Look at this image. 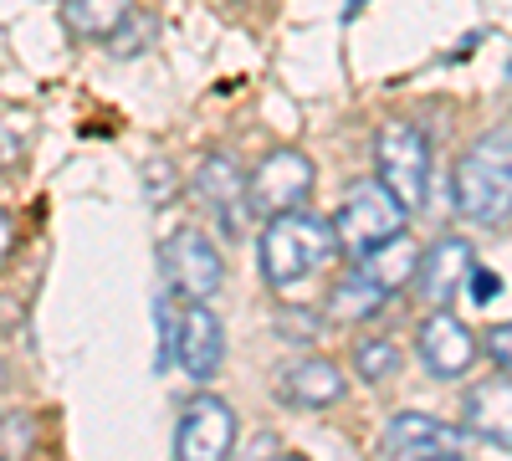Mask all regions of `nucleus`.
I'll use <instances>...</instances> for the list:
<instances>
[{
    "label": "nucleus",
    "instance_id": "2eb2a0df",
    "mask_svg": "<svg viewBox=\"0 0 512 461\" xmlns=\"http://www.w3.org/2000/svg\"><path fill=\"white\" fill-rule=\"evenodd\" d=\"M420 257H425V251H420V246H415V241L400 231V236H390V241H379L374 251H364L359 267L369 272V282L384 292V298H395L400 287H410V282H415Z\"/></svg>",
    "mask_w": 512,
    "mask_h": 461
},
{
    "label": "nucleus",
    "instance_id": "dca6fc26",
    "mask_svg": "<svg viewBox=\"0 0 512 461\" xmlns=\"http://www.w3.org/2000/svg\"><path fill=\"white\" fill-rule=\"evenodd\" d=\"M128 16H134V0H62V21L72 36H88V41H113Z\"/></svg>",
    "mask_w": 512,
    "mask_h": 461
},
{
    "label": "nucleus",
    "instance_id": "4be33fe9",
    "mask_svg": "<svg viewBox=\"0 0 512 461\" xmlns=\"http://www.w3.org/2000/svg\"><path fill=\"white\" fill-rule=\"evenodd\" d=\"M507 77H512V67H507Z\"/></svg>",
    "mask_w": 512,
    "mask_h": 461
},
{
    "label": "nucleus",
    "instance_id": "412c9836",
    "mask_svg": "<svg viewBox=\"0 0 512 461\" xmlns=\"http://www.w3.org/2000/svg\"><path fill=\"white\" fill-rule=\"evenodd\" d=\"M11 241H16V231H11V216L0 211V267H6V257H11Z\"/></svg>",
    "mask_w": 512,
    "mask_h": 461
},
{
    "label": "nucleus",
    "instance_id": "f03ea898",
    "mask_svg": "<svg viewBox=\"0 0 512 461\" xmlns=\"http://www.w3.org/2000/svg\"><path fill=\"white\" fill-rule=\"evenodd\" d=\"M456 211L477 226H507L512 221V129L482 134L456 164Z\"/></svg>",
    "mask_w": 512,
    "mask_h": 461
},
{
    "label": "nucleus",
    "instance_id": "9d476101",
    "mask_svg": "<svg viewBox=\"0 0 512 461\" xmlns=\"http://www.w3.org/2000/svg\"><path fill=\"white\" fill-rule=\"evenodd\" d=\"M221 354H226V333H221V318L210 313L205 303H190L180 313V328H175V359L190 380H210L221 369Z\"/></svg>",
    "mask_w": 512,
    "mask_h": 461
},
{
    "label": "nucleus",
    "instance_id": "9b49d317",
    "mask_svg": "<svg viewBox=\"0 0 512 461\" xmlns=\"http://www.w3.org/2000/svg\"><path fill=\"white\" fill-rule=\"evenodd\" d=\"M415 349H420V364L431 369L436 380H456V374H466L472 359H477V339L451 313H431V318H425Z\"/></svg>",
    "mask_w": 512,
    "mask_h": 461
},
{
    "label": "nucleus",
    "instance_id": "7ed1b4c3",
    "mask_svg": "<svg viewBox=\"0 0 512 461\" xmlns=\"http://www.w3.org/2000/svg\"><path fill=\"white\" fill-rule=\"evenodd\" d=\"M333 231H338V246H344L349 257H364V251H374L379 241L405 231V205L395 200V190L384 180H359L344 195V205H338Z\"/></svg>",
    "mask_w": 512,
    "mask_h": 461
},
{
    "label": "nucleus",
    "instance_id": "f3484780",
    "mask_svg": "<svg viewBox=\"0 0 512 461\" xmlns=\"http://www.w3.org/2000/svg\"><path fill=\"white\" fill-rule=\"evenodd\" d=\"M384 303H390V298H384V292L369 282V272L354 267V272H344V277L333 282V292H328V318H333V323H364V318L379 313Z\"/></svg>",
    "mask_w": 512,
    "mask_h": 461
},
{
    "label": "nucleus",
    "instance_id": "6e6552de",
    "mask_svg": "<svg viewBox=\"0 0 512 461\" xmlns=\"http://www.w3.org/2000/svg\"><path fill=\"white\" fill-rule=\"evenodd\" d=\"M236 441V415L226 400L216 395H195L180 415V431H175V456L180 461H221Z\"/></svg>",
    "mask_w": 512,
    "mask_h": 461
},
{
    "label": "nucleus",
    "instance_id": "1a4fd4ad",
    "mask_svg": "<svg viewBox=\"0 0 512 461\" xmlns=\"http://www.w3.org/2000/svg\"><path fill=\"white\" fill-rule=\"evenodd\" d=\"M384 451L390 456H472V436L436 421V415H420V410H400L390 431H384Z\"/></svg>",
    "mask_w": 512,
    "mask_h": 461
},
{
    "label": "nucleus",
    "instance_id": "a211bd4d",
    "mask_svg": "<svg viewBox=\"0 0 512 461\" xmlns=\"http://www.w3.org/2000/svg\"><path fill=\"white\" fill-rule=\"evenodd\" d=\"M395 364H400V349L390 339H359L354 344V369H359V380H369V385L390 380Z\"/></svg>",
    "mask_w": 512,
    "mask_h": 461
},
{
    "label": "nucleus",
    "instance_id": "4468645a",
    "mask_svg": "<svg viewBox=\"0 0 512 461\" xmlns=\"http://www.w3.org/2000/svg\"><path fill=\"white\" fill-rule=\"evenodd\" d=\"M466 431L492 441V446H507L512 451V380H482L466 390Z\"/></svg>",
    "mask_w": 512,
    "mask_h": 461
},
{
    "label": "nucleus",
    "instance_id": "ddd939ff",
    "mask_svg": "<svg viewBox=\"0 0 512 461\" xmlns=\"http://www.w3.org/2000/svg\"><path fill=\"white\" fill-rule=\"evenodd\" d=\"M472 246H466L461 236H441L431 251L420 257V272H415V282H420V298L425 303H451L456 292L466 287V277H472Z\"/></svg>",
    "mask_w": 512,
    "mask_h": 461
},
{
    "label": "nucleus",
    "instance_id": "20e7f679",
    "mask_svg": "<svg viewBox=\"0 0 512 461\" xmlns=\"http://www.w3.org/2000/svg\"><path fill=\"white\" fill-rule=\"evenodd\" d=\"M374 164L405 211H420L425 190H431V149H425V134L415 123H384L374 134Z\"/></svg>",
    "mask_w": 512,
    "mask_h": 461
},
{
    "label": "nucleus",
    "instance_id": "f8f14e48",
    "mask_svg": "<svg viewBox=\"0 0 512 461\" xmlns=\"http://www.w3.org/2000/svg\"><path fill=\"white\" fill-rule=\"evenodd\" d=\"M338 395H344V374H338L333 359L308 354V359L277 369V400L292 410H328Z\"/></svg>",
    "mask_w": 512,
    "mask_h": 461
},
{
    "label": "nucleus",
    "instance_id": "0eeeda50",
    "mask_svg": "<svg viewBox=\"0 0 512 461\" xmlns=\"http://www.w3.org/2000/svg\"><path fill=\"white\" fill-rule=\"evenodd\" d=\"M195 195L200 205L210 211V221H216L226 236H241L246 216H251V195H246V170L231 159V154H205L200 170H195Z\"/></svg>",
    "mask_w": 512,
    "mask_h": 461
},
{
    "label": "nucleus",
    "instance_id": "423d86ee",
    "mask_svg": "<svg viewBox=\"0 0 512 461\" xmlns=\"http://www.w3.org/2000/svg\"><path fill=\"white\" fill-rule=\"evenodd\" d=\"M308 190H313V164H308V154L272 149L262 164H256V175H251V185H246L251 216L272 221V216H282V211H297V205L308 200Z\"/></svg>",
    "mask_w": 512,
    "mask_h": 461
},
{
    "label": "nucleus",
    "instance_id": "39448f33",
    "mask_svg": "<svg viewBox=\"0 0 512 461\" xmlns=\"http://www.w3.org/2000/svg\"><path fill=\"white\" fill-rule=\"evenodd\" d=\"M159 272H164L169 292L185 298V303H210L221 292V277H226L221 251L210 246L200 231H190V226H180L159 246Z\"/></svg>",
    "mask_w": 512,
    "mask_h": 461
},
{
    "label": "nucleus",
    "instance_id": "f257e3e1",
    "mask_svg": "<svg viewBox=\"0 0 512 461\" xmlns=\"http://www.w3.org/2000/svg\"><path fill=\"white\" fill-rule=\"evenodd\" d=\"M338 251L344 246H338L333 221H318V216H303V211H282L262 231V272L287 298V292H297L303 282H318Z\"/></svg>",
    "mask_w": 512,
    "mask_h": 461
},
{
    "label": "nucleus",
    "instance_id": "aec40b11",
    "mask_svg": "<svg viewBox=\"0 0 512 461\" xmlns=\"http://www.w3.org/2000/svg\"><path fill=\"white\" fill-rule=\"evenodd\" d=\"M487 354H492V359L512 374V323H497V328L487 333Z\"/></svg>",
    "mask_w": 512,
    "mask_h": 461
},
{
    "label": "nucleus",
    "instance_id": "6ab92c4d",
    "mask_svg": "<svg viewBox=\"0 0 512 461\" xmlns=\"http://www.w3.org/2000/svg\"><path fill=\"white\" fill-rule=\"evenodd\" d=\"M502 292V277L497 272H487V267H472V277H466V298H472L477 308H487L492 298Z\"/></svg>",
    "mask_w": 512,
    "mask_h": 461
}]
</instances>
